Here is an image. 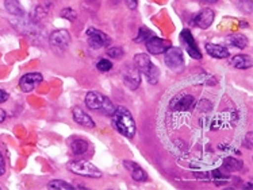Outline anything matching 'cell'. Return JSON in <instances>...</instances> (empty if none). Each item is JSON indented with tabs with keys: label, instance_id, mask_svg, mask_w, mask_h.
Listing matches in <instances>:
<instances>
[{
	"label": "cell",
	"instance_id": "d4e9b609",
	"mask_svg": "<svg viewBox=\"0 0 253 190\" xmlns=\"http://www.w3.org/2000/svg\"><path fill=\"white\" fill-rule=\"evenodd\" d=\"M237 5L240 10L245 12V14H251L252 12V0H237Z\"/></svg>",
	"mask_w": 253,
	"mask_h": 190
},
{
	"label": "cell",
	"instance_id": "8fae6325",
	"mask_svg": "<svg viewBox=\"0 0 253 190\" xmlns=\"http://www.w3.org/2000/svg\"><path fill=\"white\" fill-rule=\"evenodd\" d=\"M145 45H146V50L150 53V54H153V56H159V54H163V53H166L170 46H172V43L169 41H167V39H161L159 36L152 35L148 39V41L145 42Z\"/></svg>",
	"mask_w": 253,
	"mask_h": 190
},
{
	"label": "cell",
	"instance_id": "ac0fdd59",
	"mask_svg": "<svg viewBox=\"0 0 253 190\" xmlns=\"http://www.w3.org/2000/svg\"><path fill=\"white\" fill-rule=\"evenodd\" d=\"M230 65H233L236 69H240V70L251 69L253 65L252 57L248 56V54H237L230 60Z\"/></svg>",
	"mask_w": 253,
	"mask_h": 190
},
{
	"label": "cell",
	"instance_id": "30bf717a",
	"mask_svg": "<svg viewBox=\"0 0 253 190\" xmlns=\"http://www.w3.org/2000/svg\"><path fill=\"white\" fill-rule=\"evenodd\" d=\"M122 80H124V84L129 88L130 91H135L137 88L140 87L141 73L134 66V63L133 65H127L122 70Z\"/></svg>",
	"mask_w": 253,
	"mask_h": 190
},
{
	"label": "cell",
	"instance_id": "5b68a950",
	"mask_svg": "<svg viewBox=\"0 0 253 190\" xmlns=\"http://www.w3.org/2000/svg\"><path fill=\"white\" fill-rule=\"evenodd\" d=\"M49 45L54 54L61 56L71 45V34L67 30H56L49 35Z\"/></svg>",
	"mask_w": 253,
	"mask_h": 190
},
{
	"label": "cell",
	"instance_id": "277c9868",
	"mask_svg": "<svg viewBox=\"0 0 253 190\" xmlns=\"http://www.w3.org/2000/svg\"><path fill=\"white\" fill-rule=\"evenodd\" d=\"M68 169L72 171L73 174L82 175V177H88V178H100L102 171L89 160H73L68 163Z\"/></svg>",
	"mask_w": 253,
	"mask_h": 190
},
{
	"label": "cell",
	"instance_id": "4fadbf2b",
	"mask_svg": "<svg viewBox=\"0 0 253 190\" xmlns=\"http://www.w3.org/2000/svg\"><path fill=\"white\" fill-rule=\"evenodd\" d=\"M214 18H215L214 11L210 10V8H205V10H202L201 12H198L197 15H195V18H194V25L199 27V29H202V30H207L212 25Z\"/></svg>",
	"mask_w": 253,
	"mask_h": 190
},
{
	"label": "cell",
	"instance_id": "6da1fadb",
	"mask_svg": "<svg viewBox=\"0 0 253 190\" xmlns=\"http://www.w3.org/2000/svg\"><path fill=\"white\" fill-rule=\"evenodd\" d=\"M111 119H113V126L119 134L127 139L134 138L137 132L134 118L126 107H115Z\"/></svg>",
	"mask_w": 253,
	"mask_h": 190
},
{
	"label": "cell",
	"instance_id": "ba28073f",
	"mask_svg": "<svg viewBox=\"0 0 253 190\" xmlns=\"http://www.w3.org/2000/svg\"><path fill=\"white\" fill-rule=\"evenodd\" d=\"M195 103L197 100L192 95H188V93H180L175 97L170 100L169 103V109L173 111V112H187V111H191L194 107H195Z\"/></svg>",
	"mask_w": 253,
	"mask_h": 190
},
{
	"label": "cell",
	"instance_id": "3957f363",
	"mask_svg": "<svg viewBox=\"0 0 253 190\" xmlns=\"http://www.w3.org/2000/svg\"><path fill=\"white\" fill-rule=\"evenodd\" d=\"M134 66L140 70L141 74H144L146 80L152 85H156L159 82V78H160V69L156 66L153 62L150 61V57L145 53H141V54H137L134 57Z\"/></svg>",
	"mask_w": 253,
	"mask_h": 190
},
{
	"label": "cell",
	"instance_id": "52a82bcc",
	"mask_svg": "<svg viewBox=\"0 0 253 190\" xmlns=\"http://www.w3.org/2000/svg\"><path fill=\"white\" fill-rule=\"evenodd\" d=\"M87 41L88 46L93 49V50H98V49H102V47L110 46L111 38L106 32H103V31L89 27L87 30Z\"/></svg>",
	"mask_w": 253,
	"mask_h": 190
},
{
	"label": "cell",
	"instance_id": "7402d4cb",
	"mask_svg": "<svg viewBox=\"0 0 253 190\" xmlns=\"http://www.w3.org/2000/svg\"><path fill=\"white\" fill-rule=\"evenodd\" d=\"M47 189L50 190H73L76 189V186H72L62 180H53L47 182Z\"/></svg>",
	"mask_w": 253,
	"mask_h": 190
},
{
	"label": "cell",
	"instance_id": "83f0119b",
	"mask_svg": "<svg viewBox=\"0 0 253 190\" xmlns=\"http://www.w3.org/2000/svg\"><path fill=\"white\" fill-rule=\"evenodd\" d=\"M245 143L244 146L247 147L248 150H252L253 149V132H248L247 136H245V140H244Z\"/></svg>",
	"mask_w": 253,
	"mask_h": 190
},
{
	"label": "cell",
	"instance_id": "603a6c76",
	"mask_svg": "<svg viewBox=\"0 0 253 190\" xmlns=\"http://www.w3.org/2000/svg\"><path fill=\"white\" fill-rule=\"evenodd\" d=\"M152 35H155L153 31L149 30L148 27H141L140 30H138V35L135 36L134 41L137 42V43H145Z\"/></svg>",
	"mask_w": 253,
	"mask_h": 190
},
{
	"label": "cell",
	"instance_id": "9a60e30c",
	"mask_svg": "<svg viewBox=\"0 0 253 190\" xmlns=\"http://www.w3.org/2000/svg\"><path fill=\"white\" fill-rule=\"evenodd\" d=\"M72 116L73 120L76 122L80 126H83L85 128H93L95 127V122H93V119L88 115L85 111L80 108V107H75L72 109Z\"/></svg>",
	"mask_w": 253,
	"mask_h": 190
},
{
	"label": "cell",
	"instance_id": "4dcf8cb0",
	"mask_svg": "<svg viewBox=\"0 0 253 190\" xmlns=\"http://www.w3.org/2000/svg\"><path fill=\"white\" fill-rule=\"evenodd\" d=\"M7 100H8V93L4 92L3 89H0V104L4 103Z\"/></svg>",
	"mask_w": 253,
	"mask_h": 190
},
{
	"label": "cell",
	"instance_id": "f1b7e54d",
	"mask_svg": "<svg viewBox=\"0 0 253 190\" xmlns=\"http://www.w3.org/2000/svg\"><path fill=\"white\" fill-rule=\"evenodd\" d=\"M125 3H126L129 10H135L138 5V0H125Z\"/></svg>",
	"mask_w": 253,
	"mask_h": 190
},
{
	"label": "cell",
	"instance_id": "4316f807",
	"mask_svg": "<svg viewBox=\"0 0 253 190\" xmlns=\"http://www.w3.org/2000/svg\"><path fill=\"white\" fill-rule=\"evenodd\" d=\"M61 16L64 18V19H67V21H75L76 19V12L72 10V8H64V10L61 11Z\"/></svg>",
	"mask_w": 253,
	"mask_h": 190
},
{
	"label": "cell",
	"instance_id": "5bb4252c",
	"mask_svg": "<svg viewBox=\"0 0 253 190\" xmlns=\"http://www.w3.org/2000/svg\"><path fill=\"white\" fill-rule=\"evenodd\" d=\"M126 169L129 170L130 175H131V178L137 182H145V181H148V174H146V171H145L142 167H141L140 164L135 163L133 160H127L125 159L122 162Z\"/></svg>",
	"mask_w": 253,
	"mask_h": 190
},
{
	"label": "cell",
	"instance_id": "836d02e7",
	"mask_svg": "<svg viewBox=\"0 0 253 190\" xmlns=\"http://www.w3.org/2000/svg\"><path fill=\"white\" fill-rule=\"evenodd\" d=\"M245 189H252V184H248V185L245 186Z\"/></svg>",
	"mask_w": 253,
	"mask_h": 190
},
{
	"label": "cell",
	"instance_id": "d6a6232c",
	"mask_svg": "<svg viewBox=\"0 0 253 190\" xmlns=\"http://www.w3.org/2000/svg\"><path fill=\"white\" fill-rule=\"evenodd\" d=\"M199 1H203V3H217L218 0H199Z\"/></svg>",
	"mask_w": 253,
	"mask_h": 190
},
{
	"label": "cell",
	"instance_id": "7a4b0ae2",
	"mask_svg": "<svg viewBox=\"0 0 253 190\" xmlns=\"http://www.w3.org/2000/svg\"><path fill=\"white\" fill-rule=\"evenodd\" d=\"M85 105L88 109L95 112L103 113L106 116H111L115 111V105L106 95L99 92H88L85 96Z\"/></svg>",
	"mask_w": 253,
	"mask_h": 190
},
{
	"label": "cell",
	"instance_id": "9c48e42d",
	"mask_svg": "<svg viewBox=\"0 0 253 190\" xmlns=\"http://www.w3.org/2000/svg\"><path fill=\"white\" fill-rule=\"evenodd\" d=\"M180 41L181 45L186 49V52L188 53V56L194 60H202V53L199 50V46H198L195 38L192 36L191 31L188 29H184L180 32Z\"/></svg>",
	"mask_w": 253,
	"mask_h": 190
},
{
	"label": "cell",
	"instance_id": "2e32d148",
	"mask_svg": "<svg viewBox=\"0 0 253 190\" xmlns=\"http://www.w3.org/2000/svg\"><path fill=\"white\" fill-rule=\"evenodd\" d=\"M4 7L8 14L15 16L18 19H25L26 18V11L22 7L19 0H4Z\"/></svg>",
	"mask_w": 253,
	"mask_h": 190
},
{
	"label": "cell",
	"instance_id": "1f68e13d",
	"mask_svg": "<svg viewBox=\"0 0 253 190\" xmlns=\"http://www.w3.org/2000/svg\"><path fill=\"white\" fill-rule=\"evenodd\" d=\"M4 119H5V112L3 111V109L0 108V123H1V122H4Z\"/></svg>",
	"mask_w": 253,
	"mask_h": 190
},
{
	"label": "cell",
	"instance_id": "e0dca14e",
	"mask_svg": "<svg viewBox=\"0 0 253 190\" xmlns=\"http://www.w3.org/2000/svg\"><path fill=\"white\" fill-rule=\"evenodd\" d=\"M206 52L207 54L215 60H223V58H227L230 57V52L227 50L225 46H221V45H215V43H206Z\"/></svg>",
	"mask_w": 253,
	"mask_h": 190
},
{
	"label": "cell",
	"instance_id": "ffe728a7",
	"mask_svg": "<svg viewBox=\"0 0 253 190\" xmlns=\"http://www.w3.org/2000/svg\"><path fill=\"white\" fill-rule=\"evenodd\" d=\"M71 150L73 155H83L88 151V142L85 139L76 138L71 142Z\"/></svg>",
	"mask_w": 253,
	"mask_h": 190
},
{
	"label": "cell",
	"instance_id": "44dd1931",
	"mask_svg": "<svg viewBox=\"0 0 253 190\" xmlns=\"http://www.w3.org/2000/svg\"><path fill=\"white\" fill-rule=\"evenodd\" d=\"M227 42L232 45V46L237 47V49H247L249 45L248 38L243 34H232V35L227 36Z\"/></svg>",
	"mask_w": 253,
	"mask_h": 190
},
{
	"label": "cell",
	"instance_id": "d6986e66",
	"mask_svg": "<svg viewBox=\"0 0 253 190\" xmlns=\"http://www.w3.org/2000/svg\"><path fill=\"white\" fill-rule=\"evenodd\" d=\"M222 167L226 170V171H229V173H236V171L243 170L244 162L238 160L237 158H234V157H226V158L223 159Z\"/></svg>",
	"mask_w": 253,
	"mask_h": 190
},
{
	"label": "cell",
	"instance_id": "8992f818",
	"mask_svg": "<svg viewBox=\"0 0 253 190\" xmlns=\"http://www.w3.org/2000/svg\"><path fill=\"white\" fill-rule=\"evenodd\" d=\"M164 54V62L172 72H181L184 69V57L180 47L170 46Z\"/></svg>",
	"mask_w": 253,
	"mask_h": 190
},
{
	"label": "cell",
	"instance_id": "7c38bea8",
	"mask_svg": "<svg viewBox=\"0 0 253 190\" xmlns=\"http://www.w3.org/2000/svg\"><path fill=\"white\" fill-rule=\"evenodd\" d=\"M43 81L41 73H26L25 76H22L19 80V88L22 92L30 93L33 92L36 87H38L41 82Z\"/></svg>",
	"mask_w": 253,
	"mask_h": 190
},
{
	"label": "cell",
	"instance_id": "cb8c5ba5",
	"mask_svg": "<svg viewBox=\"0 0 253 190\" xmlns=\"http://www.w3.org/2000/svg\"><path fill=\"white\" fill-rule=\"evenodd\" d=\"M96 67H98L99 72L107 73L113 69V62L109 61V60H106V58H102V60H99V61L96 62Z\"/></svg>",
	"mask_w": 253,
	"mask_h": 190
},
{
	"label": "cell",
	"instance_id": "484cf974",
	"mask_svg": "<svg viewBox=\"0 0 253 190\" xmlns=\"http://www.w3.org/2000/svg\"><path fill=\"white\" fill-rule=\"evenodd\" d=\"M107 53V56L111 57V58H121V57L124 56V49H121L118 46H111L110 49L106 50Z\"/></svg>",
	"mask_w": 253,
	"mask_h": 190
},
{
	"label": "cell",
	"instance_id": "f546056e",
	"mask_svg": "<svg viewBox=\"0 0 253 190\" xmlns=\"http://www.w3.org/2000/svg\"><path fill=\"white\" fill-rule=\"evenodd\" d=\"M4 173H5V160L3 154L0 153V177H1V175H4Z\"/></svg>",
	"mask_w": 253,
	"mask_h": 190
}]
</instances>
